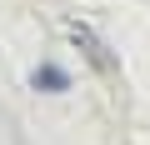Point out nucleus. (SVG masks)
Masks as SVG:
<instances>
[{"mask_svg": "<svg viewBox=\"0 0 150 145\" xmlns=\"http://www.w3.org/2000/svg\"><path fill=\"white\" fill-rule=\"evenodd\" d=\"M65 35H70V45L85 55V65L95 70L100 80H120V55L100 40V30H95L90 20H75V15H70V20H65Z\"/></svg>", "mask_w": 150, "mask_h": 145, "instance_id": "1", "label": "nucleus"}, {"mask_svg": "<svg viewBox=\"0 0 150 145\" xmlns=\"http://www.w3.org/2000/svg\"><path fill=\"white\" fill-rule=\"evenodd\" d=\"M30 85H35V90H45V95H65V90H70V75H65L60 65H50V60H45V65H35V70H30Z\"/></svg>", "mask_w": 150, "mask_h": 145, "instance_id": "2", "label": "nucleus"}]
</instances>
